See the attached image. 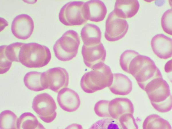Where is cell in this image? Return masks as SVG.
Instances as JSON below:
<instances>
[{"instance_id":"1","label":"cell","mask_w":172,"mask_h":129,"mask_svg":"<svg viewBox=\"0 0 172 129\" xmlns=\"http://www.w3.org/2000/svg\"><path fill=\"white\" fill-rule=\"evenodd\" d=\"M153 108L162 113L170 111L172 107V96L169 86L162 77L154 79L149 82L144 90Z\"/></svg>"},{"instance_id":"2","label":"cell","mask_w":172,"mask_h":129,"mask_svg":"<svg viewBox=\"0 0 172 129\" xmlns=\"http://www.w3.org/2000/svg\"><path fill=\"white\" fill-rule=\"evenodd\" d=\"M113 80L110 67L102 63L83 75L80 81L82 89L85 93H93L109 87Z\"/></svg>"},{"instance_id":"3","label":"cell","mask_w":172,"mask_h":129,"mask_svg":"<svg viewBox=\"0 0 172 129\" xmlns=\"http://www.w3.org/2000/svg\"><path fill=\"white\" fill-rule=\"evenodd\" d=\"M129 73L135 78L140 87L144 90L150 81L155 78L162 77L154 62L149 57L139 54L130 63Z\"/></svg>"},{"instance_id":"4","label":"cell","mask_w":172,"mask_h":129,"mask_svg":"<svg viewBox=\"0 0 172 129\" xmlns=\"http://www.w3.org/2000/svg\"><path fill=\"white\" fill-rule=\"evenodd\" d=\"M51 57L48 48L35 42L24 43L20 50L19 62L29 68H39L47 65Z\"/></svg>"},{"instance_id":"5","label":"cell","mask_w":172,"mask_h":129,"mask_svg":"<svg viewBox=\"0 0 172 129\" xmlns=\"http://www.w3.org/2000/svg\"><path fill=\"white\" fill-rule=\"evenodd\" d=\"M80 44V37L77 32L72 30L67 31L54 45L56 57L63 61L72 60L76 56Z\"/></svg>"},{"instance_id":"6","label":"cell","mask_w":172,"mask_h":129,"mask_svg":"<svg viewBox=\"0 0 172 129\" xmlns=\"http://www.w3.org/2000/svg\"><path fill=\"white\" fill-rule=\"evenodd\" d=\"M85 3L81 1L68 2L61 8L59 14L60 22L66 26H80L88 20L85 14Z\"/></svg>"},{"instance_id":"7","label":"cell","mask_w":172,"mask_h":129,"mask_svg":"<svg viewBox=\"0 0 172 129\" xmlns=\"http://www.w3.org/2000/svg\"><path fill=\"white\" fill-rule=\"evenodd\" d=\"M32 108L40 119L46 123H50L56 118V103L52 97L47 93L36 95L33 99Z\"/></svg>"},{"instance_id":"8","label":"cell","mask_w":172,"mask_h":129,"mask_svg":"<svg viewBox=\"0 0 172 129\" xmlns=\"http://www.w3.org/2000/svg\"><path fill=\"white\" fill-rule=\"evenodd\" d=\"M42 79L45 89H49L58 93L68 86L69 76L65 69L56 67L42 73Z\"/></svg>"},{"instance_id":"9","label":"cell","mask_w":172,"mask_h":129,"mask_svg":"<svg viewBox=\"0 0 172 129\" xmlns=\"http://www.w3.org/2000/svg\"><path fill=\"white\" fill-rule=\"evenodd\" d=\"M128 27L127 21L117 16L114 10L109 14L106 21L105 38L110 42L118 41L126 34Z\"/></svg>"},{"instance_id":"10","label":"cell","mask_w":172,"mask_h":129,"mask_svg":"<svg viewBox=\"0 0 172 129\" xmlns=\"http://www.w3.org/2000/svg\"><path fill=\"white\" fill-rule=\"evenodd\" d=\"M81 53L85 65L92 69L103 63L106 54V50L101 42L93 46H87L83 44Z\"/></svg>"},{"instance_id":"11","label":"cell","mask_w":172,"mask_h":129,"mask_svg":"<svg viewBox=\"0 0 172 129\" xmlns=\"http://www.w3.org/2000/svg\"><path fill=\"white\" fill-rule=\"evenodd\" d=\"M34 28L32 18L26 14H21L16 16L11 24V30L16 38L25 40L32 35Z\"/></svg>"},{"instance_id":"12","label":"cell","mask_w":172,"mask_h":129,"mask_svg":"<svg viewBox=\"0 0 172 129\" xmlns=\"http://www.w3.org/2000/svg\"><path fill=\"white\" fill-rule=\"evenodd\" d=\"M57 101L61 108L68 112L75 111L81 104L78 94L73 90L67 88L62 89L59 91Z\"/></svg>"},{"instance_id":"13","label":"cell","mask_w":172,"mask_h":129,"mask_svg":"<svg viewBox=\"0 0 172 129\" xmlns=\"http://www.w3.org/2000/svg\"><path fill=\"white\" fill-rule=\"evenodd\" d=\"M151 45L154 53L159 58L167 59L172 55V39L163 34L154 36L151 41Z\"/></svg>"},{"instance_id":"14","label":"cell","mask_w":172,"mask_h":129,"mask_svg":"<svg viewBox=\"0 0 172 129\" xmlns=\"http://www.w3.org/2000/svg\"><path fill=\"white\" fill-rule=\"evenodd\" d=\"M108 111L111 118L118 120L123 114H133L134 105L131 101L127 98H116L110 101Z\"/></svg>"},{"instance_id":"15","label":"cell","mask_w":172,"mask_h":129,"mask_svg":"<svg viewBox=\"0 0 172 129\" xmlns=\"http://www.w3.org/2000/svg\"><path fill=\"white\" fill-rule=\"evenodd\" d=\"M85 7L87 19L92 22L103 21L107 12L105 4L100 0L88 1L85 3Z\"/></svg>"},{"instance_id":"16","label":"cell","mask_w":172,"mask_h":129,"mask_svg":"<svg viewBox=\"0 0 172 129\" xmlns=\"http://www.w3.org/2000/svg\"><path fill=\"white\" fill-rule=\"evenodd\" d=\"M140 5L138 0H116L114 11L116 15L122 19L131 18L137 13Z\"/></svg>"},{"instance_id":"17","label":"cell","mask_w":172,"mask_h":129,"mask_svg":"<svg viewBox=\"0 0 172 129\" xmlns=\"http://www.w3.org/2000/svg\"><path fill=\"white\" fill-rule=\"evenodd\" d=\"M132 83L126 75L119 73L113 74V80L111 85L109 87L113 94L124 95L128 94L132 89Z\"/></svg>"},{"instance_id":"18","label":"cell","mask_w":172,"mask_h":129,"mask_svg":"<svg viewBox=\"0 0 172 129\" xmlns=\"http://www.w3.org/2000/svg\"><path fill=\"white\" fill-rule=\"evenodd\" d=\"M81 35L84 44L86 46H94L100 42L101 32L99 28L95 25H85L81 30Z\"/></svg>"},{"instance_id":"19","label":"cell","mask_w":172,"mask_h":129,"mask_svg":"<svg viewBox=\"0 0 172 129\" xmlns=\"http://www.w3.org/2000/svg\"><path fill=\"white\" fill-rule=\"evenodd\" d=\"M42 73L36 71L28 72L25 75L24 81L25 86L29 89L39 91L45 89L42 79Z\"/></svg>"},{"instance_id":"20","label":"cell","mask_w":172,"mask_h":129,"mask_svg":"<svg viewBox=\"0 0 172 129\" xmlns=\"http://www.w3.org/2000/svg\"><path fill=\"white\" fill-rule=\"evenodd\" d=\"M142 128L143 129H171L167 121L156 114L147 116L143 122Z\"/></svg>"},{"instance_id":"21","label":"cell","mask_w":172,"mask_h":129,"mask_svg":"<svg viewBox=\"0 0 172 129\" xmlns=\"http://www.w3.org/2000/svg\"><path fill=\"white\" fill-rule=\"evenodd\" d=\"M40 124L34 114L25 112L17 119V129H37Z\"/></svg>"},{"instance_id":"22","label":"cell","mask_w":172,"mask_h":129,"mask_svg":"<svg viewBox=\"0 0 172 129\" xmlns=\"http://www.w3.org/2000/svg\"><path fill=\"white\" fill-rule=\"evenodd\" d=\"M17 116L11 111H3L0 114V129H17Z\"/></svg>"},{"instance_id":"23","label":"cell","mask_w":172,"mask_h":129,"mask_svg":"<svg viewBox=\"0 0 172 129\" xmlns=\"http://www.w3.org/2000/svg\"><path fill=\"white\" fill-rule=\"evenodd\" d=\"M89 129H123L117 120L108 118L99 120L93 124Z\"/></svg>"},{"instance_id":"24","label":"cell","mask_w":172,"mask_h":129,"mask_svg":"<svg viewBox=\"0 0 172 129\" xmlns=\"http://www.w3.org/2000/svg\"><path fill=\"white\" fill-rule=\"evenodd\" d=\"M24 43L16 42L8 46L3 45L5 53L8 59L12 62H19V55L21 48Z\"/></svg>"},{"instance_id":"25","label":"cell","mask_w":172,"mask_h":129,"mask_svg":"<svg viewBox=\"0 0 172 129\" xmlns=\"http://www.w3.org/2000/svg\"><path fill=\"white\" fill-rule=\"evenodd\" d=\"M118 121L123 129H138L133 114H123L119 118Z\"/></svg>"},{"instance_id":"26","label":"cell","mask_w":172,"mask_h":129,"mask_svg":"<svg viewBox=\"0 0 172 129\" xmlns=\"http://www.w3.org/2000/svg\"><path fill=\"white\" fill-rule=\"evenodd\" d=\"M110 101L101 100L95 104L94 110L96 114L99 117L111 118L109 112L108 106Z\"/></svg>"},{"instance_id":"27","label":"cell","mask_w":172,"mask_h":129,"mask_svg":"<svg viewBox=\"0 0 172 129\" xmlns=\"http://www.w3.org/2000/svg\"><path fill=\"white\" fill-rule=\"evenodd\" d=\"M172 9L166 11L163 15L161 19V24L164 31L172 35Z\"/></svg>"},{"instance_id":"28","label":"cell","mask_w":172,"mask_h":129,"mask_svg":"<svg viewBox=\"0 0 172 129\" xmlns=\"http://www.w3.org/2000/svg\"><path fill=\"white\" fill-rule=\"evenodd\" d=\"M0 73L3 74L8 71L11 67L12 62L6 56L3 45L0 46Z\"/></svg>"},{"instance_id":"29","label":"cell","mask_w":172,"mask_h":129,"mask_svg":"<svg viewBox=\"0 0 172 129\" xmlns=\"http://www.w3.org/2000/svg\"><path fill=\"white\" fill-rule=\"evenodd\" d=\"M65 129H83V128L80 124H73L68 126Z\"/></svg>"},{"instance_id":"30","label":"cell","mask_w":172,"mask_h":129,"mask_svg":"<svg viewBox=\"0 0 172 129\" xmlns=\"http://www.w3.org/2000/svg\"><path fill=\"white\" fill-rule=\"evenodd\" d=\"M37 129H46L41 124Z\"/></svg>"}]
</instances>
